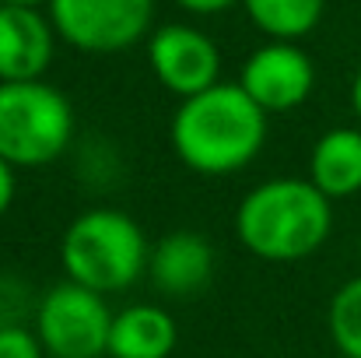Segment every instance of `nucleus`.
<instances>
[{"mask_svg":"<svg viewBox=\"0 0 361 358\" xmlns=\"http://www.w3.org/2000/svg\"><path fill=\"white\" fill-rule=\"evenodd\" d=\"M151 281L158 292L165 295H197L200 288L211 285L214 274V249L200 232L179 229L169 232L151 246V260H147Z\"/></svg>","mask_w":361,"mask_h":358,"instance_id":"nucleus-10","label":"nucleus"},{"mask_svg":"<svg viewBox=\"0 0 361 358\" xmlns=\"http://www.w3.org/2000/svg\"><path fill=\"white\" fill-rule=\"evenodd\" d=\"M179 327L161 306H126L113 316L109 358H169L176 352Z\"/></svg>","mask_w":361,"mask_h":358,"instance_id":"nucleus-12","label":"nucleus"},{"mask_svg":"<svg viewBox=\"0 0 361 358\" xmlns=\"http://www.w3.org/2000/svg\"><path fill=\"white\" fill-rule=\"evenodd\" d=\"M0 4H7V7H39V4H49V0H0Z\"/></svg>","mask_w":361,"mask_h":358,"instance_id":"nucleus-20","label":"nucleus"},{"mask_svg":"<svg viewBox=\"0 0 361 358\" xmlns=\"http://www.w3.org/2000/svg\"><path fill=\"white\" fill-rule=\"evenodd\" d=\"M151 260L140 225L116 208H92L78 215L60 239V263L67 281L99 295L130 288Z\"/></svg>","mask_w":361,"mask_h":358,"instance_id":"nucleus-3","label":"nucleus"},{"mask_svg":"<svg viewBox=\"0 0 361 358\" xmlns=\"http://www.w3.org/2000/svg\"><path fill=\"white\" fill-rule=\"evenodd\" d=\"M154 0H49V21L63 42L85 53H120L144 39Z\"/></svg>","mask_w":361,"mask_h":358,"instance_id":"nucleus-6","label":"nucleus"},{"mask_svg":"<svg viewBox=\"0 0 361 358\" xmlns=\"http://www.w3.org/2000/svg\"><path fill=\"white\" fill-rule=\"evenodd\" d=\"M25 306H32L25 285H21L14 274H0V330H7V327H25V323H21Z\"/></svg>","mask_w":361,"mask_h":358,"instance_id":"nucleus-15","label":"nucleus"},{"mask_svg":"<svg viewBox=\"0 0 361 358\" xmlns=\"http://www.w3.org/2000/svg\"><path fill=\"white\" fill-rule=\"evenodd\" d=\"M0 358H46L35 330L28 327H7L0 330Z\"/></svg>","mask_w":361,"mask_h":358,"instance_id":"nucleus-16","label":"nucleus"},{"mask_svg":"<svg viewBox=\"0 0 361 358\" xmlns=\"http://www.w3.org/2000/svg\"><path fill=\"white\" fill-rule=\"evenodd\" d=\"M113 316L106 295L60 281L35 302V338L49 358H102L109 355Z\"/></svg>","mask_w":361,"mask_h":358,"instance_id":"nucleus-5","label":"nucleus"},{"mask_svg":"<svg viewBox=\"0 0 361 358\" xmlns=\"http://www.w3.org/2000/svg\"><path fill=\"white\" fill-rule=\"evenodd\" d=\"M326 330L344 358H361V278L344 281L326 309Z\"/></svg>","mask_w":361,"mask_h":358,"instance_id":"nucleus-14","label":"nucleus"},{"mask_svg":"<svg viewBox=\"0 0 361 358\" xmlns=\"http://www.w3.org/2000/svg\"><path fill=\"white\" fill-rule=\"evenodd\" d=\"M18 169L7 162V158H0V215L14 204V190H18V176H14Z\"/></svg>","mask_w":361,"mask_h":358,"instance_id":"nucleus-17","label":"nucleus"},{"mask_svg":"<svg viewBox=\"0 0 361 358\" xmlns=\"http://www.w3.org/2000/svg\"><path fill=\"white\" fill-rule=\"evenodd\" d=\"M249 21L274 42L309 35L323 18V0H242Z\"/></svg>","mask_w":361,"mask_h":358,"instance_id":"nucleus-13","label":"nucleus"},{"mask_svg":"<svg viewBox=\"0 0 361 358\" xmlns=\"http://www.w3.org/2000/svg\"><path fill=\"white\" fill-rule=\"evenodd\" d=\"M334 229V201L309 179L281 176L252 186L235 211L239 242L267 263H295L323 249Z\"/></svg>","mask_w":361,"mask_h":358,"instance_id":"nucleus-2","label":"nucleus"},{"mask_svg":"<svg viewBox=\"0 0 361 358\" xmlns=\"http://www.w3.org/2000/svg\"><path fill=\"white\" fill-rule=\"evenodd\" d=\"M176 4L186 7V11H193V14H218V11L232 7L235 0H176Z\"/></svg>","mask_w":361,"mask_h":358,"instance_id":"nucleus-18","label":"nucleus"},{"mask_svg":"<svg viewBox=\"0 0 361 358\" xmlns=\"http://www.w3.org/2000/svg\"><path fill=\"white\" fill-rule=\"evenodd\" d=\"M242 92L270 117L298 109L316 88V67L295 42H267L249 53L239 74Z\"/></svg>","mask_w":361,"mask_h":358,"instance_id":"nucleus-7","label":"nucleus"},{"mask_svg":"<svg viewBox=\"0 0 361 358\" xmlns=\"http://www.w3.org/2000/svg\"><path fill=\"white\" fill-rule=\"evenodd\" d=\"M351 109H355V117L361 123V71L355 74V81H351Z\"/></svg>","mask_w":361,"mask_h":358,"instance_id":"nucleus-19","label":"nucleus"},{"mask_svg":"<svg viewBox=\"0 0 361 358\" xmlns=\"http://www.w3.org/2000/svg\"><path fill=\"white\" fill-rule=\"evenodd\" d=\"M53 32L39 11L0 4V81H42L53 60Z\"/></svg>","mask_w":361,"mask_h":358,"instance_id":"nucleus-9","label":"nucleus"},{"mask_svg":"<svg viewBox=\"0 0 361 358\" xmlns=\"http://www.w3.org/2000/svg\"><path fill=\"white\" fill-rule=\"evenodd\" d=\"M267 141V113L242 85H214L172 117V148L179 162L200 176H232L245 169Z\"/></svg>","mask_w":361,"mask_h":358,"instance_id":"nucleus-1","label":"nucleus"},{"mask_svg":"<svg viewBox=\"0 0 361 358\" xmlns=\"http://www.w3.org/2000/svg\"><path fill=\"white\" fill-rule=\"evenodd\" d=\"M74 137V109L46 81H0V158L14 169L56 162Z\"/></svg>","mask_w":361,"mask_h":358,"instance_id":"nucleus-4","label":"nucleus"},{"mask_svg":"<svg viewBox=\"0 0 361 358\" xmlns=\"http://www.w3.org/2000/svg\"><path fill=\"white\" fill-rule=\"evenodd\" d=\"M358 260H361V236H358Z\"/></svg>","mask_w":361,"mask_h":358,"instance_id":"nucleus-21","label":"nucleus"},{"mask_svg":"<svg viewBox=\"0 0 361 358\" xmlns=\"http://www.w3.org/2000/svg\"><path fill=\"white\" fill-rule=\"evenodd\" d=\"M305 179L330 201H348L361 193V126L326 130L312 144Z\"/></svg>","mask_w":361,"mask_h":358,"instance_id":"nucleus-11","label":"nucleus"},{"mask_svg":"<svg viewBox=\"0 0 361 358\" xmlns=\"http://www.w3.org/2000/svg\"><path fill=\"white\" fill-rule=\"evenodd\" d=\"M147 60L154 78L161 81V88H169L179 99H193L218 81L221 74V53L211 42V35H204L193 25H165L151 35L147 42Z\"/></svg>","mask_w":361,"mask_h":358,"instance_id":"nucleus-8","label":"nucleus"}]
</instances>
